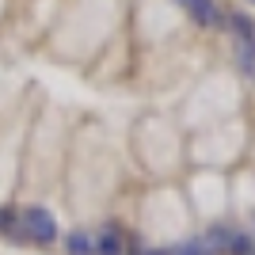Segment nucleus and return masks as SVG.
Returning a JSON list of instances; mask_svg holds the SVG:
<instances>
[{"mask_svg":"<svg viewBox=\"0 0 255 255\" xmlns=\"http://www.w3.org/2000/svg\"><path fill=\"white\" fill-rule=\"evenodd\" d=\"M137 255H160V252H137Z\"/></svg>","mask_w":255,"mask_h":255,"instance_id":"423d86ee","label":"nucleus"},{"mask_svg":"<svg viewBox=\"0 0 255 255\" xmlns=\"http://www.w3.org/2000/svg\"><path fill=\"white\" fill-rule=\"evenodd\" d=\"M236 65H240L248 76H255V34L236 38Z\"/></svg>","mask_w":255,"mask_h":255,"instance_id":"7ed1b4c3","label":"nucleus"},{"mask_svg":"<svg viewBox=\"0 0 255 255\" xmlns=\"http://www.w3.org/2000/svg\"><path fill=\"white\" fill-rule=\"evenodd\" d=\"M65 248H69V255H92V252H96V236L73 233L69 240H65Z\"/></svg>","mask_w":255,"mask_h":255,"instance_id":"39448f33","label":"nucleus"},{"mask_svg":"<svg viewBox=\"0 0 255 255\" xmlns=\"http://www.w3.org/2000/svg\"><path fill=\"white\" fill-rule=\"evenodd\" d=\"M183 8L191 11L194 19L202 23V27H221L225 23V15H221V8H217V4H213V0H179Z\"/></svg>","mask_w":255,"mask_h":255,"instance_id":"f03ea898","label":"nucleus"},{"mask_svg":"<svg viewBox=\"0 0 255 255\" xmlns=\"http://www.w3.org/2000/svg\"><path fill=\"white\" fill-rule=\"evenodd\" d=\"M19 229L34 244H53V240H57V221H53L50 210H42V206H23L19 210Z\"/></svg>","mask_w":255,"mask_h":255,"instance_id":"f257e3e1","label":"nucleus"},{"mask_svg":"<svg viewBox=\"0 0 255 255\" xmlns=\"http://www.w3.org/2000/svg\"><path fill=\"white\" fill-rule=\"evenodd\" d=\"M96 252L99 255H122V236H118V229H103V233L96 236Z\"/></svg>","mask_w":255,"mask_h":255,"instance_id":"20e7f679","label":"nucleus"}]
</instances>
